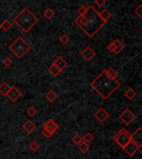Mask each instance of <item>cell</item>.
Here are the masks:
<instances>
[{
    "mask_svg": "<svg viewBox=\"0 0 142 159\" xmlns=\"http://www.w3.org/2000/svg\"><path fill=\"white\" fill-rule=\"evenodd\" d=\"M94 117L97 118L100 123H104L107 118H109V113H107L104 108H101L94 113Z\"/></svg>",
    "mask_w": 142,
    "mask_h": 159,
    "instance_id": "10",
    "label": "cell"
},
{
    "mask_svg": "<svg viewBox=\"0 0 142 159\" xmlns=\"http://www.w3.org/2000/svg\"><path fill=\"white\" fill-rule=\"evenodd\" d=\"M70 159H72V158H70Z\"/></svg>",
    "mask_w": 142,
    "mask_h": 159,
    "instance_id": "37",
    "label": "cell"
},
{
    "mask_svg": "<svg viewBox=\"0 0 142 159\" xmlns=\"http://www.w3.org/2000/svg\"><path fill=\"white\" fill-rule=\"evenodd\" d=\"M123 149H124V151L126 153L127 155H128L129 157H133V156L138 152V150L140 149V148L131 141L129 143L126 144V145L123 148Z\"/></svg>",
    "mask_w": 142,
    "mask_h": 159,
    "instance_id": "9",
    "label": "cell"
},
{
    "mask_svg": "<svg viewBox=\"0 0 142 159\" xmlns=\"http://www.w3.org/2000/svg\"><path fill=\"white\" fill-rule=\"evenodd\" d=\"M131 139L132 143L138 146L140 148L142 146V128L140 127L134 132V133L131 135Z\"/></svg>",
    "mask_w": 142,
    "mask_h": 159,
    "instance_id": "7",
    "label": "cell"
},
{
    "mask_svg": "<svg viewBox=\"0 0 142 159\" xmlns=\"http://www.w3.org/2000/svg\"><path fill=\"white\" fill-rule=\"evenodd\" d=\"M31 48L32 47L30 44L21 36L18 37L16 40L13 42L8 47L9 50L13 52V53L18 58H22L25 56L26 53L29 52Z\"/></svg>",
    "mask_w": 142,
    "mask_h": 159,
    "instance_id": "4",
    "label": "cell"
},
{
    "mask_svg": "<svg viewBox=\"0 0 142 159\" xmlns=\"http://www.w3.org/2000/svg\"><path fill=\"white\" fill-rule=\"evenodd\" d=\"M53 65H55L58 69H60L61 71H62L63 69H65L66 67L67 66V62H66L61 57H58L55 61L52 62Z\"/></svg>",
    "mask_w": 142,
    "mask_h": 159,
    "instance_id": "13",
    "label": "cell"
},
{
    "mask_svg": "<svg viewBox=\"0 0 142 159\" xmlns=\"http://www.w3.org/2000/svg\"><path fill=\"white\" fill-rule=\"evenodd\" d=\"M21 95H22V93H21L20 91H19L17 87H11L9 92H8V94H7L6 97H8V98H9V100H10L11 102L15 103L16 101L20 98Z\"/></svg>",
    "mask_w": 142,
    "mask_h": 159,
    "instance_id": "8",
    "label": "cell"
},
{
    "mask_svg": "<svg viewBox=\"0 0 142 159\" xmlns=\"http://www.w3.org/2000/svg\"><path fill=\"white\" fill-rule=\"evenodd\" d=\"M86 11H87V7L82 5V6H81L78 9H77V13H79V15H85V14H86Z\"/></svg>",
    "mask_w": 142,
    "mask_h": 159,
    "instance_id": "31",
    "label": "cell"
},
{
    "mask_svg": "<svg viewBox=\"0 0 142 159\" xmlns=\"http://www.w3.org/2000/svg\"><path fill=\"white\" fill-rule=\"evenodd\" d=\"M45 98L49 103H53L57 98V93H56V92L53 90H49L46 93Z\"/></svg>",
    "mask_w": 142,
    "mask_h": 159,
    "instance_id": "16",
    "label": "cell"
},
{
    "mask_svg": "<svg viewBox=\"0 0 142 159\" xmlns=\"http://www.w3.org/2000/svg\"><path fill=\"white\" fill-rule=\"evenodd\" d=\"M29 148H30L32 152H36V151H37L38 149L40 148V145H39L38 143L33 141V142H32V143L29 144Z\"/></svg>",
    "mask_w": 142,
    "mask_h": 159,
    "instance_id": "26",
    "label": "cell"
},
{
    "mask_svg": "<svg viewBox=\"0 0 142 159\" xmlns=\"http://www.w3.org/2000/svg\"><path fill=\"white\" fill-rule=\"evenodd\" d=\"M77 146H78V149L80 150V152L82 153H86V152H88L89 149H90L89 143H87L84 142V141H82L81 143L78 144Z\"/></svg>",
    "mask_w": 142,
    "mask_h": 159,
    "instance_id": "18",
    "label": "cell"
},
{
    "mask_svg": "<svg viewBox=\"0 0 142 159\" xmlns=\"http://www.w3.org/2000/svg\"><path fill=\"white\" fill-rule=\"evenodd\" d=\"M99 15H100V17L102 18L103 20L107 23L108 19L112 17V13L107 10V9H103L102 12L99 13Z\"/></svg>",
    "mask_w": 142,
    "mask_h": 159,
    "instance_id": "21",
    "label": "cell"
},
{
    "mask_svg": "<svg viewBox=\"0 0 142 159\" xmlns=\"http://www.w3.org/2000/svg\"><path fill=\"white\" fill-rule=\"evenodd\" d=\"M113 43H114V47H115V49H114L115 54H119L125 48V45L119 39H116L113 42Z\"/></svg>",
    "mask_w": 142,
    "mask_h": 159,
    "instance_id": "15",
    "label": "cell"
},
{
    "mask_svg": "<svg viewBox=\"0 0 142 159\" xmlns=\"http://www.w3.org/2000/svg\"><path fill=\"white\" fill-rule=\"evenodd\" d=\"M60 42H61L62 44H66L68 42H69V37L67 36L66 34H62L61 37H60Z\"/></svg>",
    "mask_w": 142,
    "mask_h": 159,
    "instance_id": "32",
    "label": "cell"
},
{
    "mask_svg": "<svg viewBox=\"0 0 142 159\" xmlns=\"http://www.w3.org/2000/svg\"><path fill=\"white\" fill-rule=\"evenodd\" d=\"M11 87L7 82H3L0 84V93H2L4 96H7L8 92H9Z\"/></svg>",
    "mask_w": 142,
    "mask_h": 159,
    "instance_id": "17",
    "label": "cell"
},
{
    "mask_svg": "<svg viewBox=\"0 0 142 159\" xmlns=\"http://www.w3.org/2000/svg\"><path fill=\"white\" fill-rule=\"evenodd\" d=\"M113 140L117 143L122 148H123L126 144H128L131 141V134L127 132L125 128L120 129L119 132L113 137Z\"/></svg>",
    "mask_w": 142,
    "mask_h": 159,
    "instance_id": "5",
    "label": "cell"
},
{
    "mask_svg": "<svg viewBox=\"0 0 142 159\" xmlns=\"http://www.w3.org/2000/svg\"><path fill=\"white\" fill-rule=\"evenodd\" d=\"M120 85L121 83L118 80L107 77L106 70H103L91 82V87L105 100L111 97L112 93L119 88Z\"/></svg>",
    "mask_w": 142,
    "mask_h": 159,
    "instance_id": "2",
    "label": "cell"
},
{
    "mask_svg": "<svg viewBox=\"0 0 142 159\" xmlns=\"http://www.w3.org/2000/svg\"><path fill=\"white\" fill-rule=\"evenodd\" d=\"M81 57L86 60V61L89 62L91 61V59L96 56V53L92 50V48L90 47H86L84 50L81 52Z\"/></svg>",
    "mask_w": 142,
    "mask_h": 159,
    "instance_id": "11",
    "label": "cell"
},
{
    "mask_svg": "<svg viewBox=\"0 0 142 159\" xmlns=\"http://www.w3.org/2000/svg\"><path fill=\"white\" fill-rule=\"evenodd\" d=\"M106 73L108 77H110L111 79H117L118 73L113 68V67H110L109 69H106Z\"/></svg>",
    "mask_w": 142,
    "mask_h": 159,
    "instance_id": "19",
    "label": "cell"
},
{
    "mask_svg": "<svg viewBox=\"0 0 142 159\" xmlns=\"http://www.w3.org/2000/svg\"><path fill=\"white\" fill-rule=\"evenodd\" d=\"M107 50L109 52H111V53H114V49H115V47H114V43H113V42L111 43H109L107 47Z\"/></svg>",
    "mask_w": 142,
    "mask_h": 159,
    "instance_id": "35",
    "label": "cell"
},
{
    "mask_svg": "<svg viewBox=\"0 0 142 159\" xmlns=\"http://www.w3.org/2000/svg\"><path fill=\"white\" fill-rule=\"evenodd\" d=\"M43 128H47V130H49V131L52 132V133H54L59 128L58 125H57L52 119H49V120L44 124Z\"/></svg>",
    "mask_w": 142,
    "mask_h": 159,
    "instance_id": "12",
    "label": "cell"
},
{
    "mask_svg": "<svg viewBox=\"0 0 142 159\" xmlns=\"http://www.w3.org/2000/svg\"><path fill=\"white\" fill-rule=\"evenodd\" d=\"M93 138H94V137H93V135H92L91 133H86L84 135V137L82 138L83 141L87 143H90L91 141L93 140Z\"/></svg>",
    "mask_w": 142,
    "mask_h": 159,
    "instance_id": "25",
    "label": "cell"
},
{
    "mask_svg": "<svg viewBox=\"0 0 142 159\" xmlns=\"http://www.w3.org/2000/svg\"><path fill=\"white\" fill-rule=\"evenodd\" d=\"M26 113H27V114H28L29 117H34L36 115V113H37V110H36L33 107H30V108L27 109V112H26Z\"/></svg>",
    "mask_w": 142,
    "mask_h": 159,
    "instance_id": "28",
    "label": "cell"
},
{
    "mask_svg": "<svg viewBox=\"0 0 142 159\" xmlns=\"http://www.w3.org/2000/svg\"><path fill=\"white\" fill-rule=\"evenodd\" d=\"M42 135H43L45 138H50L53 135V133H52V132H50L49 130H47V128H43L42 131Z\"/></svg>",
    "mask_w": 142,
    "mask_h": 159,
    "instance_id": "29",
    "label": "cell"
},
{
    "mask_svg": "<svg viewBox=\"0 0 142 159\" xmlns=\"http://www.w3.org/2000/svg\"><path fill=\"white\" fill-rule=\"evenodd\" d=\"M3 63H4V65L7 67H9L13 64V60L11 59L9 57H7L4 58V60L3 61Z\"/></svg>",
    "mask_w": 142,
    "mask_h": 159,
    "instance_id": "30",
    "label": "cell"
},
{
    "mask_svg": "<svg viewBox=\"0 0 142 159\" xmlns=\"http://www.w3.org/2000/svg\"><path fill=\"white\" fill-rule=\"evenodd\" d=\"M44 16L46 17V18H47V19H52L54 15H55V13L53 12L52 9H46L45 12H44Z\"/></svg>",
    "mask_w": 142,
    "mask_h": 159,
    "instance_id": "24",
    "label": "cell"
},
{
    "mask_svg": "<svg viewBox=\"0 0 142 159\" xmlns=\"http://www.w3.org/2000/svg\"><path fill=\"white\" fill-rule=\"evenodd\" d=\"M23 129L25 130L27 133H32L36 129V125L32 123L31 120H28V121H27V122L23 124Z\"/></svg>",
    "mask_w": 142,
    "mask_h": 159,
    "instance_id": "14",
    "label": "cell"
},
{
    "mask_svg": "<svg viewBox=\"0 0 142 159\" xmlns=\"http://www.w3.org/2000/svg\"><path fill=\"white\" fill-rule=\"evenodd\" d=\"M71 140H72V142L76 144V145H78V144H80L83 141V139H82V138H81V136L79 135L78 133H76V135H74V137L71 138Z\"/></svg>",
    "mask_w": 142,
    "mask_h": 159,
    "instance_id": "27",
    "label": "cell"
},
{
    "mask_svg": "<svg viewBox=\"0 0 142 159\" xmlns=\"http://www.w3.org/2000/svg\"><path fill=\"white\" fill-rule=\"evenodd\" d=\"M106 4V0H95V4L98 7H102Z\"/></svg>",
    "mask_w": 142,
    "mask_h": 159,
    "instance_id": "34",
    "label": "cell"
},
{
    "mask_svg": "<svg viewBox=\"0 0 142 159\" xmlns=\"http://www.w3.org/2000/svg\"><path fill=\"white\" fill-rule=\"evenodd\" d=\"M135 13H136L137 15L139 16V18H142V5L140 4V5L137 7L136 9H135Z\"/></svg>",
    "mask_w": 142,
    "mask_h": 159,
    "instance_id": "33",
    "label": "cell"
},
{
    "mask_svg": "<svg viewBox=\"0 0 142 159\" xmlns=\"http://www.w3.org/2000/svg\"><path fill=\"white\" fill-rule=\"evenodd\" d=\"M1 27L5 31H9L11 29V28L13 27V24L12 23L9 22L8 20H4V22L1 24Z\"/></svg>",
    "mask_w": 142,
    "mask_h": 159,
    "instance_id": "23",
    "label": "cell"
},
{
    "mask_svg": "<svg viewBox=\"0 0 142 159\" xmlns=\"http://www.w3.org/2000/svg\"><path fill=\"white\" fill-rule=\"evenodd\" d=\"M136 116L132 113L129 108L125 109L119 116V119L122 121V123H125L126 125L131 124L132 122H134L136 120Z\"/></svg>",
    "mask_w": 142,
    "mask_h": 159,
    "instance_id": "6",
    "label": "cell"
},
{
    "mask_svg": "<svg viewBox=\"0 0 142 159\" xmlns=\"http://www.w3.org/2000/svg\"><path fill=\"white\" fill-rule=\"evenodd\" d=\"M1 28H2V27H1V24H0V29H1Z\"/></svg>",
    "mask_w": 142,
    "mask_h": 159,
    "instance_id": "36",
    "label": "cell"
},
{
    "mask_svg": "<svg viewBox=\"0 0 142 159\" xmlns=\"http://www.w3.org/2000/svg\"><path fill=\"white\" fill-rule=\"evenodd\" d=\"M75 23L90 38L94 37L98 31L107 23L99 15V12L90 5L87 7L85 15H79L75 20Z\"/></svg>",
    "mask_w": 142,
    "mask_h": 159,
    "instance_id": "1",
    "label": "cell"
},
{
    "mask_svg": "<svg viewBox=\"0 0 142 159\" xmlns=\"http://www.w3.org/2000/svg\"><path fill=\"white\" fill-rule=\"evenodd\" d=\"M48 72H49V73H51L52 76H53V77H57V76H58V75H59V73H60L61 71L60 70V69H58V68H57L55 65L52 64L51 66L49 67V68H48Z\"/></svg>",
    "mask_w": 142,
    "mask_h": 159,
    "instance_id": "20",
    "label": "cell"
},
{
    "mask_svg": "<svg viewBox=\"0 0 142 159\" xmlns=\"http://www.w3.org/2000/svg\"><path fill=\"white\" fill-rule=\"evenodd\" d=\"M125 95H126V97L128 99L131 100V99H133V98L136 96V92L134 91V89H133V88L130 87V88H128L126 91V92H125Z\"/></svg>",
    "mask_w": 142,
    "mask_h": 159,
    "instance_id": "22",
    "label": "cell"
},
{
    "mask_svg": "<svg viewBox=\"0 0 142 159\" xmlns=\"http://www.w3.org/2000/svg\"><path fill=\"white\" fill-rule=\"evenodd\" d=\"M38 21V18L28 8H24L13 18V23L25 33H28Z\"/></svg>",
    "mask_w": 142,
    "mask_h": 159,
    "instance_id": "3",
    "label": "cell"
}]
</instances>
